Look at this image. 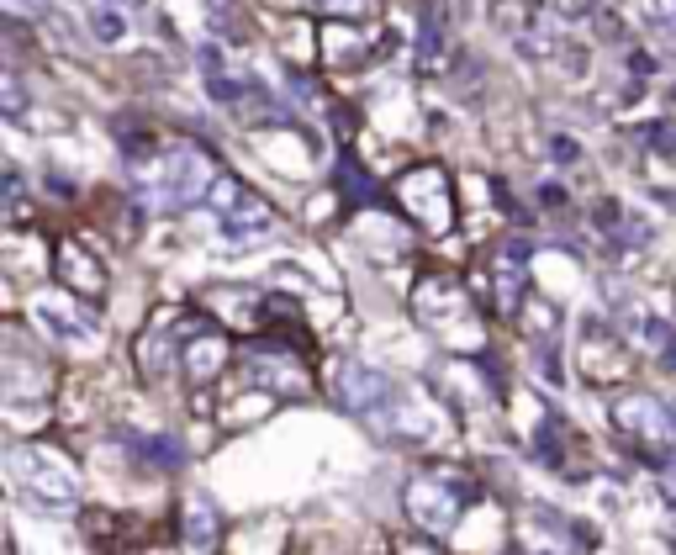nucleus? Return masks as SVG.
<instances>
[{
	"instance_id": "obj_1",
	"label": "nucleus",
	"mask_w": 676,
	"mask_h": 555,
	"mask_svg": "<svg viewBox=\"0 0 676 555\" xmlns=\"http://www.w3.org/2000/svg\"><path fill=\"white\" fill-rule=\"evenodd\" d=\"M217 180V154L201 148H169V154H148L133 164V191L154 207H191L212 191Z\"/></svg>"
},
{
	"instance_id": "obj_2",
	"label": "nucleus",
	"mask_w": 676,
	"mask_h": 555,
	"mask_svg": "<svg viewBox=\"0 0 676 555\" xmlns=\"http://www.w3.org/2000/svg\"><path fill=\"white\" fill-rule=\"evenodd\" d=\"M465 503H471L465 497V476L444 471V466H428L407 481V513L423 534H449Z\"/></svg>"
},
{
	"instance_id": "obj_3",
	"label": "nucleus",
	"mask_w": 676,
	"mask_h": 555,
	"mask_svg": "<svg viewBox=\"0 0 676 555\" xmlns=\"http://www.w3.org/2000/svg\"><path fill=\"white\" fill-rule=\"evenodd\" d=\"M11 476L32 492V503H43L48 513H69L74 497H80V481H74L69 466H59L43 450H16L11 455Z\"/></svg>"
},
{
	"instance_id": "obj_4",
	"label": "nucleus",
	"mask_w": 676,
	"mask_h": 555,
	"mask_svg": "<svg viewBox=\"0 0 676 555\" xmlns=\"http://www.w3.org/2000/svg\"><path fill=\"white\" fill-rule=\"evenodd\" d=\"M618 429L650 444V450H666V444H676V413L661 397H624L618 402Z\"/></svg>"
},
{
	"instance_id": "obj_5",
	"label": "nucleus",
	"mask_w": 676,
	"mask_h": 555,
	"mask_svg": "<svg viewBox=\"0 0 676 555\" xmlns=\"http://www.w3.org/2000/svg\"><path fill=\"white\" fill-rule=\"evenodd\" d=\"M180 365L191 370V381H212L228 365V339L217 333V323H201V318L180 323Z\"/></svg>"
},
{
	"instance_id": "obj_6",
	"label": "nucleus",
	"mask_w": 676,
	"mask_h": 555,
	"mask_svg": "<svg viewBox=\"0 0 676 555\" xmlns=\"http://www.w3.org/2000/svg\"><path fill=\"white\" fill-rule=\"evenodd\" d=\"M333 397H338V407H344V413L370 418L375 407L391 397V381L381 376V370H370V365H338V370H333Z\"/></svg>"
},
{
	"instance_id": "obj_7",
	"label": "nucleus",
	"mask_w": 676,
	"mask_h": 555,
	"mask_svg": "<svg viewBox=\"0 0 676 555\" xmlns=\"http://www.w3.org/2000/svg\"><path fill=\"white\" fill-rule=\"evenodd\" d=\"M402 201L412 212H418L428 222V233H444L449 228V201H444V175L428 164V170H412L402 180Z\"/></svg>"
},
{
	"instance_id": "obj_8",
	"label": "nucleus",
	"mask_w": 676,
	"mask_h": 555,
	"mask_svg": "<svg viewBox=\"0 0 676 555\" xmlns=\"http://www.w3.org/2000/svg\"><path fill=\"white\" fill-rule=\"evenodd\" d=\"M497 307L502 312H523V291H529V244L523 238H507L497 249Z\"/></svg>"
},
{
	"instance_id": "obj_9",
	"label": "nucleus",
	"mask_w": 676,
	"mask_h": 555,
	"mask_svg": "<svg viewBox=\"0 0 676 555\" xmlns=\"http://www.w3.org/2000/svg\"><path fill=\"white\" fill-rule=\"evenodd\" d=\"M59 281L74 296H101L106 291V265L96 254H85V244H59Z\"/></svg>"
},
{
	"instance_id": "obj_10",
	"label": "nucleus",
	"mask_w": 676,
	"mask_h": 555,
	"mask_svg": "<svg viewBox=\"0 0 676 555\" xmlns=\"http://www.w3.org/2000/svg\"><path fill=\"white\" fill-rule=\"evenodd\" d=\"M32 318L43 323L53 339H69V344H85L90 333H96V323H90L85 312H74L69 302H59V296H37V302H32Z\"/></svg>"
},
{
	"instance_id": "obj_11",
	"label": "nucleus",
	"mask_w": 676,
	"mask_h": 555,
	"mask_svg": "<svg viewBox=\"0 0 676 555\" xmlns=\"http://www.w3.org/2000/svg\"><path fill=\"white\" fill-rule=\"evenodd\" d=\"M217 508H212V497H201V492H191L185 497V545H191L196 555H206V550H217Z\"/></svg>"
},
{
	"instance_id": "obj_12",
	"label": "nucleus",
	"mask_w": 676,
	"mask_h": 555,
	"mask_svg": "<svg viewBox=\"0 0 676 555\" xmlns=\"http://www.w3.org/2000/svg\"><path fill=\"white\" fill-rule=\"evenodd\" d=\"M587 365H597V376H624V344L613 339V333L603 323L587 318Z\"/></svg>"
},
{
	"instance_id": "obj_13",
	"label": "nucleus",
	"mask_w": 676,
	"mask_h": 555,
	"mask_svg": "<svg viewBox=\"0 0 676 555\" xmlns=\"http://www.w3.org/2000/svg\"><path fill=\"white\" fill-rule=\"evenodd\" d=\"M270 228H275V212L259 196H249L238 212L222 217V233H228V238H249V233H270Z\"/></svg>"
},
{
	"instance_id": "obj_14",
	"label": "nucleus",
	"mask_w": 676,
	"mask_h": 555,
	"mask_svg": "<svg viewBox=\"0 0 676 555\" xmlns=\"http://www.w3.org/2000/svg\"><path fill=\"white\" fill-rule=\"evenodd\" d=\"M206 201H212V212H217V217H228V212H238L243 201H249V191H243V180L217 175V180H212V191H206Z\"/></svg>"
},
{
	"instance_id": "obj_15",
	"label": "nucleus",
	"mask_w": 676,
	"mask_h": 555,
	"mask_svg": "<svg viewBox=\"0 0 676 555\" xmlns=\"http://www.w3.org/2000/svg\"><path fill=\"white\" fill-rule=\"evenodd\" d=\"M249 90H254V85H249V80H233V74H206V96L222 101V106H238Z\"/></svg>"
},
{
	"instance_id": "obj_16",
	"label": "nucleus",
	"mask_w": 676,
	"mask_h": 555,
	"mask_svg": "<svg viewBox=\"0 0 676 555\" xmlns=\"http://www.w3.org/2000/svg\"><path fill=\"white\" fill-rule=\"evenodd\" d=\"M328 59H333V64L360 59V37H354V27H333V32H328Z\"/></svg>"
},
{
	"instance_id": "obj_17",
	"label": "nucleus",
	"mask_w": 676,
	"mask_h": 555,
	"mask_svg": "<svg viewBox=\"0 0 676 555\" xmlns=\"http://www.w3.org/2000/svg\"><path fill=\"white\" fill-rule=\"evenodd\" d=\"M640 138H645L661 159H676V122H650V127H640Z\"/></svg>"
},
{
	"instance_id": "obj_18",
	"label": "nucleus",
	"mask_w": 676,
	"mask_h": 555,
	"mask_svg": "<svg viewBox=\"0 0 676 555\" xmlns=\"http://www.w3.org/2000/svg\"><path fill=\"white\" fill-rule=\"evenodd\" d=\"M143 450H148V460H154L159 471H175V466H180V444L164 439V434H159V439H143Z\"/></svg>"
},
{
	"instance_id": "obj_19",
	"label": "nucleus",
	"mask_w": 676,
	"mask_h": 555,
	"mask_svg": "<svg viewBox=\"0 0 676 555\" xmlns=\"http://www.w3.org/2000/svg\"><path fill=\"white\" fill-rule=\"evenodd\" d=\"M550 154H555V164H576V159H581V143L566 138V133H555V138H550Z\"/></svg>"
},
{
	"instance_id": "obj_20",
	"label": "nucleus",
	"mask_w": 676,
	"mask_h": 555,
	"mask_svg": "<svg viewBox=\"0 0 676 555\" xmlns=\"http://www.w3.org/2000/svg\"><path fill=\"white\" fill-rule=\"evenodd\" d=\"M22 101H27V90L22 80H16V69L6 74V117H22Z\"/></svg>"
},
{
	"instance_id": "obj_21",
	"label": "nucleus",
	"mask_w": 676,
	"mask_h": 555,
	"mask_svg": "<svg viewBox=\"0 0 676 555\" xmlns=\"http://www.w3.org/2000/svg\"><path fill=\"white\" fill-rule=\"evenodd\" d=\"M96 37H101V43H117V37H122V16L117 11H101L96 16Z\"/></svg>"
},
{
	"instance_id": "obj_22",
	"label": "nucleus",
	"mask_w": 676,
	"mask_h": 555,
	"mask_svg": "<svg viewBox=\"0 0 676 555\" xmlns=\"http://www.w3.org/2000/svg\"><path fill=\"white\" fill-rule=\"evenodd\" d=\"M323 6H328V11H338V16H365V11L375 6V0H323Z\"/></svg>"
},
{
	"instance_id": "obj_23",
	"label": "nucleus",
	"mask_w": 676,
	"mask_h": 555,
	"mask_svg": "<svg viewBox=\"0 0 676 555\" xmlns=\"http://www.w3.org/2000/svg\"><path fill=\"white\" fill-rule=\"evenodd\" d=\"M629 69H634V80H650V74H655V59H650V53H629Z\"/></svg>"
},
{
	"instance_id": "obj_24",
	"label": "nucleus",
	"mask_w": 676,
	"mask_h": 555,
	"mask_svg": "<svg viewBox=\"0 0 676 555\" xmlns=\"http://www.w3.org/2000/svg\"><path fill=\"white\" fill-rule=\"evenodd\" d=\"M539 201L550 212H560V207H566V191H560V185H539Z\"/></svg>"
},
{
	"instance_id": "obj_25",
	"label": "nucleus",
	"mask_w": 676,
	"mask_h": 555,
	"mask_svg": "<svg viewBox=\"0 0 676 555\" xmlns=\"http://www.w3.org/2000/svg\"><path fill=\"white\" fill-rule=\"evenodd\" d=\"M650 11L661 16V22H671V16H676V0H650Z\"/></svg>"
},
{
	"instance_id": "obj_26",
	"label": "nucleus",
	"mask_w": 676,
	"mask_h": 555,
	"mask_svg": "<svg viewBox=\"0 0 676 555\" xmlns=\"http://www.w3.org/2000/svg\"><path fill=\"white\" fill-rule=\"evenodd\" d=\"M111 6H138V0H111Z\"/></svg>"
}]
</instances>
